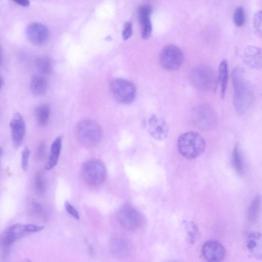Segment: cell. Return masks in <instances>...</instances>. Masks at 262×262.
I'll use <instances>...</instances> for the list:
<instances>
[{
	"label": "cell",
	"instance_id": "1",
	"mask_svg": "<svg viewBox=\"0 0 262 262\" xmlns=\"http://www.w3.org/2000/svg\"><path fill=\"white\" fill-rule=\"evenodd\" d=\"M245 76L244 70L240 67L235 68L231 73L234 86L233 103L236 113L239 115L248 111L253 98L251 86Z\"/></svg>",
	"mask_w": 262,
	"mask_h": 262
},
{
	"label": "cell",
	"instance_id": "2",
	"mask_svg": "<svg viewBox=\"0 0 262 262\" xmlns=\"http://www.w3.org/2000/svg\"><path fill=\"white\" fill-rule=\"evenodd\" d=\"M178 147L183 156L189 159H192L205 152L206 143L198 133L189 132L180 136L178 141Z\"/></svg>",
	"mask_w": 262,
	"mask_h": 262
},
{
	"label": "cell",
	"instance_id": "3",
	"mask_svg": "<svg viewBox=\"0 0 262 262\" xmlns=\"http://www.w3.org/2000/svg\"><path fill=\"white\" fill-rule=\"evenodd\" d=\"M76 135L80 142L87 148L96 146L102 138V130L96 122L84 120L79 122L76 127Z\"/></svg>",
	"mask_w": 262,
	"mask_h": 262
},
{
	"label": "cell",
	"instance_id": "4",
	"mask_svg": "<svg viewBox=\"0 0 262 262\" xmlns=\"http://www.w3.org/2000/svg\"><path fill=\"white\" fill-rule=\"evenodd\" d=\"M107 169L104 163L98 160L85 162L82 168V177L84 182L90 186L97 187L106 180Z\"/></svg>",
	"mask_w": 262,
	"mask_h": 262
},
{
	"label": "cell",
	"instance_id": "5",
	"mask_svg": "<svg viewBox=\"0 0 262 262\" xmlns=\"http://www.w3.org/2000/svg\"><path fill=\"white\" fill-rule=\"evenodd\" d=\"M190 79L195 88L202 91L213 89L216 83L214 71L210 67L205 65L194 68L191 73Z\"/></svg>",
	"mask_w": 262,
	"mask_h": 262
},
{
	"label": "cell",
	"instance_id": "6",
	"mask_svg": "<svg viewBox=\"0 0 262 262\" xmlns=\"http://www.w3.org/2000/svg\"><path fill=\"white\" fill-rule=\"evenodd\" d=\"M110 89L115 99L121 103L130 104L135 99L136 87L130 81L121 78L114 79L110 83Z\"/></svg>",
	"mask_w": 262,
	"mask_h": 262
},
{
	"label": "cell",
	"instance_id": "7",
	"mask_svg": "<svg viewBox=\"0 0 262 262\" xmlns=\"http://www.w3.org/2000/svg\"><path fill=\"white\" fill-rule=\"evenodd\" d=\"M194 124L203 130L214 129L217 123V116L213 108L208 105L196 107L192 112Z\"/></svg>",
	"mask_w": 262,
	"mask_h": 262
},
{
	"label": "cell",
	"instance_id": "8",
	"mask_svg": "<svg viewBox=\"0 0 262 262\" xmlns=\"http://www.w3.org/2000/svg\"><path fill=\"white\" fill-rule=\"evenodd\" d=\"M184 60L182 50L178 46L168 45L162 50L160 55V62L162 67L168 71L179 69Z\"/></svg>",
	"mask_w": 262,
	"mask_h": 262
},
{
	"label": "cell",
	"instance_id": "9",
	"mask_svg": "<svg viewBox=\"0 0 262 262\" xmlns=\"http://www.w3.org/2000/svg\"><path fill=\"white\" fill-rule=\"evenodd\" d=\"M118 218L123 227L130 230L138 229L143 223V218L140 213L129 205L121 208L118 213Z\"/></svg>",
	"mask_w": 262,
	"mask_h": 262
},
{
	"label": "cell",
	"instance_id": "10",
	"mask_svg": "<svg viewBox=\"0 0 262 262\" xmlns=\"http://www.w3.org/2000/svg\"><path fill=\"white\" fill-rule=\"evenodd\" d=\"M26 37L33 44L40 46L48 40L49 32L48 28L39 23L28 25L26 30Z\"/></svg>",
	"mask_w": 262,
	"mask_h": 262
},
{
	"label": "cell",
	"instance_id": "11",
	"mask_svg": "<svg viewBox=\"0 0 262 262\" xmlns=\"http://www.w3.org/2000/svg\"><path fill=\"white\" fill-rule=\"evenodd\" d=\"M202 253L207 260L219 262L224 258L226 250L223 245L218 241L210 240L203 245Z\"/></svg>",
	"mask_w": 262,
	"mask_h": 262
},
{
	"label": "cell",
	"instance_id": "12",
	"mask_svg": "<svg viewBox=\"0 0 262 262\" xmlns=\"http://www.w3.org/2000/svg\"><path fill=\"white\" fill-rule=\"evenodd\" d=\"M14 146L19 148L23 143L25 132L26 125L22 116L16 113L10 124Z\"/></svg>",
	"mask_w": 262,
	"mask_h": 262
},
{
	"label": "cell",
	"instance_id": "13",
	"mask_svg": "<svg viewBox=\"0 0 262 262\" xmlns=\"http://www.w3.org/2000/svg\"><path fill=\"white\" fill-rule=\"evenodd\" d=\"M147 125L150 134L155 139L163 140L168 136V126L162 119L153 115L148 119Z\"/></svg>",
	"mask_w": 262,
	"mask_h": 262
},
{
	"label": "cell",
	"instance_id": "14",
	"mask_svg": "<svg viewBox=\"0 0 262 262\" xmlns=\"http://www.w3.org/2000/svg\"><path fill=\"white\" fill-rule=\"evenodd\" d=\"M152 8L149 6H142L138 11V17L141 26V36L144 40L148 39L152 32L151 21Z\"/></svg>",
	"mask_w": 262,
	"mask_h": 262
},
{
	"label": "cell",
	"instance_id": "15",
	"mask_svg": "<svg viewBox=\"0 0 262 262\" xmlns=\"http://www.w3.org/2000/svg\"><path fill=\"white\" fill-rule=\"evenodd\" d=\"M243 59L244 63L253 69H260L262 65L261 51L256 46H249L244 50Z\"/></svg>",
	"mask_w": 262,
	"mask_h": 262
},
{
	"label": "cell",
	"instance_id": "16",
	"mask_svg": "<svg viewBox=\"0 0 262 262\" xmlns=\"http://www.w3.org/2000/svg\"><path fill=\"white\" fill-rule=\"evenodd\" d=\"M26 234L24 224H16L9 227L4 234L3 244L6 248L11 246L16 241Z\"/></svg>",
	"mask_w": 262,
	"mask_h": 262
},
{
	"label": "cell",
	"instance_id": "17",
	"mask_svg": "<svg viewBox=\"0 0 262 262\" xmlns=\"http://www.w3.org/2000/svg\"><path fill=\"white\" fill-rule=\"evenodd\" d=\"M247 248L255 258H262V240L260 233L253 232L248 236L246 242Z\"/></svg>",
	"mask_w": 262,
	"mask_h": 262
},
{
	"label": "cell",
	"instance_id": "18",
	"mask_svg": "<svg viewBox=\"0 0 262 262\" xmlns=\"http://www.w3.org/2000/svg\"><path fill=\"white\" fill-rule=\"evenodd\" d=\"M131 250L130 243L125 239L116 238L111 242V250L116 256H126L130 253Z\"/></svg>",
	"mask_w": 262,
	"mask_h": 262
},
{
	"label": "cell",
	"instance_id": "19",
	"mask_svg": "<svg viewBox=\"0 0 262 262\" xmlns=\"http://www.w3.org/2000/svg\"><path fill=\"white\" fill-rule=\"evenodd\" d=\"M62 148V137H58L53 141L51 148V153L46 168L50 170L55 166L59 162Z\"/></svg>",
	"mask_w": 262,
	"mask_h": 262
},
{
	"label": "cell",
	"instance_id": "20",
	"mask_svg": "<svg viewBox=\"0 0 262 262\" xmlns=\"http://www.w3.org/2000/svg\"><path fill=\"white\" fill-rule=\"evenodd\" d=\"M48 89V82L45 77L40 75H35L31 81V90L36 96H43Z\"/></svg>",
	"mask_w": 262,
	"mask_h": 262
},
{
	"label": "cell",
	"instance_id": "21",
	"mask_svg": "<svg viewBox=\"0 0 262 262\" xmlns=\"http://www.w3.org/2000/svg\"><path fill=\"white\" fill-rule=\"evenodd\" d=\"M232 164L236 171L241 176L244 173L245 169V164L241 149L238 144H237L233 150L232 154Z\"/></svg>",
	"mask_w": 262,
	"mask_h": 262
},
{
	"label": "cell",
	"instance_id": "22",
	"mask_svg": "<svg viewBox=\"0 0 262 262\" xmlns=\"http://www.w3.org/2000/svg\"><path fill=\"white\" fill-rule=\"evenodd\" d=\"M218 79L221 84V98L224 99L228 80V63L226 60L222 61L219 65Z\"/></svg>",
	"mask_w": 262,
	"mask_h": 262
},
{
	"label": "cell",
	"instance_id": "23",
	"mask_svg": "<svg viewBox=\"0 0 262 262\" xmlns=\"http://www.w3.org/2000/svg\"><path fill=\"white\" fill-rule=\"evenodd\" d=\"M37 69L42 74L49 75L53 70V61L51 58L47 55L38 57L36 61Z\"/></svg>",
	"mask_w": 262,
	"mask_h": 262
},
{
	"label": "cell",
	"instance_id": "24",
	"mask_svg": "<svg viewBox=\"0 0 262 262\" xmlns=\"http://www.w3.org/2000/svg\"><path fill=\"white\" fill-rule=\"evenodd\" d=\"M50 112V108L47 104H42L36 109V118L40 125L45 126L48 123Z\"/></svg>",
	"mask_w": 262,
	"mask_h": 262
},
{
	"label": "cell",
	"instance_id": "25",
	"mask_svg": "<svg viewBox=\"0 0 262 262\" xmlns=\"http://www.w3.org/2000/svg\"><path fill=\"white\" fill-rule=\"evenodd\" d=\"M261 207V198L260 196L257 195L251 202L248 210V217L249 221L254 223L257 221L259 217Z\"/></svg>",
	"mask_w": 262,
	"mask_h": 262
},
{
	"label": "cell",
	"instance_id": "26",
	"mask_svg": "<svg viewBox=\"0 0 262 262\" xmlns=\"http://www.w3.org/2000/svg\"><path fill=\"white\" fill-rule=\"evenodd\" d=\"M35 183L36 190L38 194L41 196L43 195L46 191V182L42 173L39 172L37 173Z\"/></svg>",
	"mask_w": 262,
	"mask_h": 262
},
{
	"label": "cell",
	"instance_id": "27",
	"mask_svg": "<svg viewBox=\"0 0 262 262\" xmlns=\"http://www.w3.org/2000/svg\"><path fill=\"white\" fill-rule=\"evenodd\" d=\"M245 18L244 9L239 7L236 8L234 15V21L237 27L242 26L245 23Z\"/></svg>",
	"mask_w": 262,
	"mask_h": 262
},
{
	"label": "cell",
	"instance_id": "28",
	"mask_svg": "<svg viewBox=\"0 0 262 262\" xmlns=\"http://www.w3.org/2000/svg\"><path fill=\"white\" fill-rule=\"evenodd\" d=\"M261 11L257 12L253 19V28L255 33L259 37H261L262 31V22H261Z\"/></svg>",
	"mask_w": 262,
	"mask_h": 262
},
{
	"label": "cell",
	"instance_id": "29",
	"mask_svg": "<svg viewBox=\"0 0 262 262\" xmlns=\"http://www.w3.org/2000/svg\"><path fill=\"white\" fill-rule=\"evenodd\" d=\"M31 150L25 147L22 152V168L24 171H26L29 165V159L31 155Z\"/></svg>",
	"mask_w": 262,
	"mask_h": 262
},
{
	"label": "cell",
	"instance_id": "30",
	"mask_svg": "<svg viewBox=\"0 0 262 262\" xmlns=\"http://www.w3.org/2000/svg\"><path fill=\"white\" fill-rule=\"evenodd\" d=\"M133 34L132 24L130 22L125 23L123 32V39L124 41L128 40Z\"/></svg>",
	"mask_w": 262,
	"mask_h": 262
},
{
	"label": "cell",
	"instance_id": "31",
	"mask_svg": "<svg viewBox=\"0 0 262 262\" xmlns=\"http://www.w3.org/2000/svg\"><path fill=\"white\" fill-rule=\"evenodd\" d=\"M65 207L67 212L74 219L79 220L80 217L77 211L74 208V207L71 205L68 202L66 201L65 203Z\"/></svg>",
	"mask_w": 262,
	"mask_h": 262
},
{
	"label": "cell",
	"instance_id": "32",
	"mask_svg": "<svg viewBox=\"0 0 262 262\" xmlns=\"http://www.w3.org/2000/svg\"><path fill=\"white\" fill-rule=\"evenodd\" d=\"M25 231L27 233L37 232L44 229V227L34 224H24Z\"/></svg>",
	"mask_w": 262,
	"mask_h": 262
},
{
	"label": "cell",
	"instance_id": "33",
	"mask_svg": "<svg viewBox=\"0 0 262 262\" xmlns=\"http://www.w3.org/2000/svg\"><path fill=\"white\" fill-rule=\"evenodd\" d=\"M45 144L44 142H42L40 144V146L38 150V156L40 158H42L45 153Z\"/></svg>",
	"mask_w": 262,
	"mask_h": 262
},
{
	"label": "cell",
	"instance_id": "34",
	"mask_svg": "<svg viewBox=\"0 0 262 262\" xmlns=\"http://www.w3.org/2000/svg\"><path fill=\"white\" fill-rule=\"evenodd\" d=\"M14 2L23 7H28L30 5V0H13Z\"/></svg>",
	"mask_w": 262,
	"mask_h": 262
},
{
	"label": "cell",
	"instance_id": "35",
	"mask_svg": "<svg viewBox=\"0 0 262 262\" xmlns=\"http://www.w3.org/2000/svg\"><path fill=\"white\" fill-rule=\"evenodd\" d=\"M3 83V81L2 78L1 76H0V89H1Z\"/></svg>",
	"mask_w": 262,
	"mask_h": 262
},
{
	"label": "cell",
	"instance_id": "36",
	"mask_svg": "<svg viewBox=\"0 0 262 262\" xmlns=\"http://www.w3.org/2000/svg\"><path fill=\"white\" fill-rule=\"evenodd\" d=\"M2 152H3L2 149H1V148H0V156H1V155L2 154Z\"/></svg>",
	"mask_w": 262,
	"mask_h": 262
},
{
	"label": "cell",
	"instance_id": "37",
	"mask_svg": "<svg viewBox=\"0 0 262 262\" xmlns=\"http://www.w3.org/2000/svg\"><path fill=\"white\" fill-rule=\"evenodd\" d=\"M0 60H1V51H0Z\"/></svg>",
	"mask_w": 262,
	"mask_h": 262
}]
</instances>
